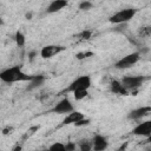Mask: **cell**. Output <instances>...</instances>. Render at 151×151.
Instances as JSON below:
<instances>
[{
    "instance_id": "obj_1",
    "label": "cell",
    "mask_w": 151,
    "mask_h": 151,
    "mask_svg": "<svg viewBox=\"0 0 151 151\" xmlns=\"http://www.w3.org/2000/svg\"><path fill=\"white\" fill-rule=\"evenodd\" d=\"M34 78H35V76L25 73L20 65H15V66L5 68L0 72V79L7 84H12V83H17V81H28L29 83Z\"/></svg>"
},
{
    "instance_id": "obj_2",
    "label": "cell",
    "mask_w": 151,
    "mask_h": 151,
    "mask_svg": "<svg viewBox=\"0 0 151 151\" xmlns=\"http://www.w3.org/2000/svg\"><path fill=\"white\" fill-rule=\"evenodd\" d=\"M137 13V9L133 8V7H129V8H123V9H119L118 12L113 13L110 18H109V21L112 22V24H116V25H120V24H126L129 22Z\"/></svg>"
},
{
    "instance_id": "obj_3",
    "label": "cell",
    "mask_w": 151,
    "mask_h": 151,
    "mask_svg": "<svg viewBox=\"0 0 151 151\" xmlns=\"http://www.w3.org/2000/svg\"><path fill=\"white\" fill-rule=\"evenodd\" d=\"M91 77L87 76V74H84V76H80L78 78H76L68 86L67 88L64 90V92L68 93V92H77V91H88V88L91 87Z\"/></svg>"
},
{
    "instance_id": "obj_4",
    "label": "cell",
    "mask_w": 151,
    "mask_h": 151,
    "mask_svg": "<svg viewBox=\"0 0 151 151\" xmlns=\"http://www.w3.org/2000/svg\"><path fill=\"white\" fill-rule=\"evenodd\" d=\"M145 80H146V77H144V76H125V77H123V79L120 81H122L123 86L126 88V91L130 92V91L138 90L144 84Z\"/></svg>"
},
{
    "instance_id": "obj_5",
    "label": "cell",
    "mask_w": 151,
    "mask_h": 151,
    "mask_svg": "<svg viewBox=\"0 0 151 151\" xmlns=\"http://www.w3.org/2000/svg\"><path fill=\"white\" fill-rule=\"evenodd\" d=\"M140 58V53L139 52H132L130 54H126L124 55L123 58H120L118 61H116L114 64V67L117 70H125V68H129L131 66H133Z\"/></svg>"
},
{
    "instance_id": "obj_6",
    "label": "cell",
    "mask_w": 151,
    "mask_h": 151,
    "mask_svg": "<svg viewBox=\"0 0 151 151\" xmlns=\"http://www.w3.org/2000/svg\"><path fill=\"white\" fill-rule=\"evenodd\" d=\"M74 111V107H73V104L71 103V100L67 98V97H64L63 99H60L51 110L50 112L52 113H58V114H68L71 112Z\"/></svg>"
},
{
    "instance_id": "obj_7",
    "label": "cell",
    "mask_w": 151,
    "mask_h": 151,
    "mask_svg": "<svg viewBox=\"0 0 151 151\" xmlns=\"http://www.w3.org/2000/svg\"><path fill=\"white\" fill-rule=\"evenodd\" d=\"M66 47L60 46V45H46L41 48L40 51V57L44 59H51L54 55L61 53L63 51H65Z\"/></svg>"
},
{
    "instance_id": "obj_8",
    "label": "cell",
    "mask_w": 151,
    "mask_h": 151,
    "mask_svg": "<svg viewBox=\"0 0 151 151\" xmlns=\"http://www.w3.org/2000/svg\"><path fill=\"white\" fill-rule=\"evenodd\" d=\"M132 133L134 136L146 137V138L149 136H151V120H145V122H142V123L137 124L133 127Z\"/></svg>"
},
{
    "instance_id": "obj_9",
    "label": "cell",
    "mask_w": 151,
    "mask_h": 151,
    "mask_svg": "<svg viewBox=\"0 0 151 151\" xmlns=\"http://www.w3.org/2000/svg\"><path fill=\"white\" fill-rule=\"evenodd\" d=\"M109 146L107 138L103 134H96L92 138V151H105Z\"/></svg>"
},
{
    "instance_id": "obj_10",
    "label": "cell",
    "mask_w": 151,
    "mask_h": 151,
    "mask_svg": "<svg viewBox=\"0 0 151 151\" xmlns=\"http://www.w3.org/2000/svg\"><path fill=\"white\" fill-rule=\"evenodd\" d=\"M149 113H151V106H140L137 109H133L132 111L129 112L127 118L132 119V120H138L145 116H147Z\"/></svg>"
},
{
    "instance_id": "obj_11",
    "label": "cell",
    "mask_w": 151,
    "mask_h": 151,
    "mask_svg": "<svg viewBox=\"0 0 151 151\" xmlns=\"http://www.w3.org/2000/svg\"><path fill=\"white\" fill-rule=\"evenodd\" d=\"M85 119V114L79 112V111H73L71 113H68L64 120H63V125H70V124H78L80 120Z\"/></svg>"
},
{
    "instance_id": "obj_12",
    "label": "cell",
    "mask_w": 151,
    "mask_h": 151,
    "mask_svg": "<svg viewBox=\"0 0 151 151\" xmlns=\"http://www.w3.org/2000/svg\"><path fill=\"white\" fill-rule=\"evenodd\" d=\"M68 5V2L66 0H54L52 2H50V5L46 8V13H55L59 12L60 9H63L64 7H66Z\"/></svg>"
},
{
    "instance_id": "obj_13",
    "label": "cell",
    "mask_w": 151,
    "mask_h": 151,
    "mask_svg": "<svg viewBox=\"0 0 151 151\" xmlns=\"http://www.w3.org/2000/svg\"><path fill=\"white\" fill-rule=\"evenodd\" d=\"M110 91H111L112 93H114V94H118V96H126V94L129 93V92L126 91V88L123 86L122 81L116 80V79L110 83Z\"/></svg>"
},
{
    "instance_id": "obj_14",
    "label": "cell",
    "mask_w": 151,
    "mask_h": 151,
    "mask_svg": "<svg viewBox=\"0 0 151 151\" xmlns=\"http://www.w3.org/2000/svg\"><path fill=\"white\" fill-rule=\"evenodd\" d=\"M78 150L79 151H92V140L87 138L81 139L78 143Z\"/></svg>"
},
{
    "instance_id": "obj_15",
    "label": "cell",
    "mask_w": 151,
    "mask_h": 151,
    "mask_svg": "<svg viewBox=\"0 0 151 151\" xmlns=\"http://www.w3.org/2000/svg\"><path fill=\"white\" fill-rule=\"evenodd\" d=\"M14 40H15V42H17V45H18L19 47L25 46L26 38H25V34H24L22 32L17 31V32H15V34H14Z\"/></svg>"
},
{
    "instance_id": "obj_16",
    "label": "cell",
    "mask_w": 151,
    "mask_h": 151,
    "mask_svg": "<svg viewBox=\"0 0 151 151\" xmlns=\"http://www.w3.org/2000/svg\"><path fill=\"white\" fill-rule=\"evenodd\" d=\"M138 35L142 38H146L149 35H151V25H146V26H142L138 29Z\"/></svg>"
},
{
    "instance_id": "obj_17",
    "label": "cell",
    "mask_w": 151,
    "mask_h": 151,
    "mask_svg": "<svg viewBox=\"0 0 151 151\" xmlns=\"http://www.w3.org/2000/svg\"><path fill=\"white\" fill-rule=\"evenodd\" d=\"M48 151H67V149H66V145L64 143L55 142L48 147Z\"/></svg>"
},
{
    "instance_id": "obj_18",
    "label": "cell",
    "mask_w": 151,
    "mask_h": 151,
    "mask_svg": "<svg viewBox=\"0 0 151 151\" xmlns=\"http://www.w3.org/2000/svg\"><path fill=\"white\" fill-rule=\"evenodd\" d=\"M42 81H44V77H42V76H35V78H34L32 81H29L31 86H29L28 88L31 90V88H33V87H37V86H39Z\"/></svg>"
},
{
    "instance_id": "obj_19",
    "label": "cell",
    "mask_w": 151,
    "mask_h": 151,
    "mask_svg": "<svg viewBox=\"0 0 151 151\" xmlns=\"http://www.w3.org/2000/svg\"><path fill=\"white\" fill-rule=\"evenodd\" d=\"M93 7V4L90 2V1H81L79 2V9H83V11H88Z\"/></svg>"
},
{
    "instance_id": "obj_20",
    "label": "cell",
    "mask_w": 151,
    "mask_h": 151,
    "mask_svg": "<svg viewBox=\"0 0 151 151\" xmlns=\"http://www.w3.org/2000/svg\"><path fill=\"white\" fill-rule=\"evenodd\" d=\"M93 54H94L93 52H88V51H86V52H79V53H77V54H76V58H77V59H79V60H81V59H85V58L92 57Z\"/></svg>"
},
{
    "instance_id": "obj_21",
    "label": "cell",
    "mask_w": 151,
    "mask_h": 151,
    "mask_svg": "<svg viewBox=\"0 0 151 151\" xmlns=\"http://www.w3.org/2000/svg\"><path fill=\"white\" fill-rule=\"evenodd\" d=\"M87 92L88 91H77V92L73 93V97H74L76 100H81L87 96Z\"/></svg>"
},
{
    "instance_id": "obj_22",
    "label": "cell",
    "mask_w": 151,
    "mask_h": 151,
    "mask_svg": "<svg viewBox=\"0 0 151 151\" xmlns=\"http://www.w3.org/2000/svg\"><path fill=\"white\" fill-rule=\"evenodd\" d=\"M91 34H92L91 31H83V32L79 34V37H80L81 39H84V40H87V39L91 38Z\"/></svg>"
},
{
    "instance_id": "obj_23",
    "label": "cell",
    "mask_w": 151,
    "mask_h": 151,
    "mask_svg": "<svg viewBox=\"0 0 151 151\" xmlns=\"http://www.w3.org/2000/svg\"><path fill=\"white\" fill-rule=\"evenodd\" d=\"M66 149H67V151H76V144L70 142L66 144Z\"/></svg>"
},
{
    "instance_id": "obj_24",
    "label": "cell",
    "mask_w": 151,
    "mask_h": 151,
    "mask_svg": "<svg viewBox=\"0 0 151 151\" xmlns=\"http://www.w3.org/2000/svg\"><path fill=\"white\" fill-rule=\"evenodd\" d=\"M88 123H90V120L85 118V119H83V120H80V122H79L78 124H76V125H77V126H83V125H87Z\"/></svg>"
},
{
    "instance_id": "obj_25",
    "label": "cell",
    "mask_w": 151,
    "mask_h": 151,
    "mask_svg": "<svg viewBox=\"0 0 151 151\" xmlns=\"http://www.w3.org/2000/svg\"><path fill=\"white\" fill-rule=\"evenodd\" d=\"M9 131H12V127H7V129H5V130H4V134H7V133H11Z\"/></svg>"
},
{
    "instance_id": "obj_26",
    "label": "cell",
    "mask_w": 151,
    "mask_h": 151,
    "mask_svg": "<svg viewBox=\"0 0 151 151\" xmlns=\"http://www.w3.org/2000/svg\"><path fill=\"white\" fill-rule=\"evenodd\" d=\"M20 150H21V146H19V145H18V146L14 149V151H20Z\"/></svg>"
},
{
    "instance_id": "obj_27",
    "label": "cell",
    "mask_w": 151,
    "mask_h": 151,
    "mask_svg": "<svg viewBox=\"0 0 151 151\" xmlns=\"http://www.w3.org/2000/svg\"><path fill=\"white\" fill-rule=\"evenodd\" d=\"M146 142H147V143H151V136H149V137L146 138Z\"/></svg>"
},
{
    "instance_id": "obj_28",
    "label": "cell",
    "mask_w": 151,
    "mask_h": 151,
    "mask_svg": "<svg viewBox=\"0 0 151 151\" xmlns=\"http://www.w3.org/2000/svg\"><path fill=\"white\" fill-rule=\"evenodd\" d=\"M42 151H48V149H47V150H42Z\"/></svg>"
}]
</instances>
